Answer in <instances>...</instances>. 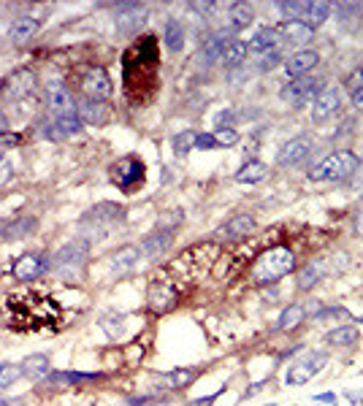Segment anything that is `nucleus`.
Segmentation results:
<instances>
[{
  "mask_svg": "<svg viewBox=\"0 0 363 406\" xmlns=\"http://www.w3.org/2000/svg\"><path fill=\"white\" fill-rule=\"evenodd\" d=\"M6 314L19 331H49L60 322V304L46 293H17L6 301Z\"/></svg>",
  "mask_w": 363,
  "mask_h": 406,
  "instance_id": "f257e3e1",
  "label": "nucleus"
},
{
  "mask_svg": "<svg viewBox=\"0 0 363 406\" xmlns=\"http://www.w3.org/2000/svg\"><path fill=\"white\" fill-rule=\"evenodd\" d=\"M296 268V255L288 247H274V250L263 252L255 266H252V282L255 284H274L282 279L285 274H290Z\"/></svg>",
  "mask_w": 363,
  "mask_h": 406,
  "instance_id": "f03ea898",
  "label": "nucleus"
},
{
  "mask_svg": "<svg viewBox=\"0 0 363 406\" xmlns=\"http://www.w3.org/2000/svg\"><path fill=\"white\" fill-rule=\"evenodd\" d=\"M358 165H361L358 157L353 152H347V149H342V152L328 155L320 165H315L309 171V179L312 182H342V179L353 176L358 171Z\"/></svg>",
  "mask_w": 363,
  "mask_h": 406,
  "instance_id": "7ed1b4c3",
  "label": "nucleus"
},
{
  "mask_svg": "<svg viewBox=\"0 0 363 406\" xmlns=\"http://www.w3.org/2000/svg\"><path fill=\"white\" fill-rule=\"evenodd\" d=\"M87 252H90V244H87L84 239L71 241V244H66L63 250L55 255V260H52V271L68 282L79 279V277H82V266H84Z\"/></svg>",
  "mask_w": 363,
  "mask_h": 406,
  "instance_id": "20e7f679",
  "label": "nucleus"
},
{
  "mask_svg": "<svg viewBox=\"0 0 363 406\" xmlns=\"http://www.w3.org/2000/svg\"><path fill=\"white\" fill-rule=\"evenodd\" d=\"M122 217H125V209L122 206H117V203H98L95 209L87 212V217L82 219V228L90 230L93 236L103 239L117 222H122Z\"/></svg>",
  "mask_w": 363,
  "mask_h": 406,
  "instance_id": "39448f33",
  "label": "nucleus"
},
{
  "mask_svg": "<svg viewBox=\"0 0 363 406\" xmlns=\"http://www.w3.org/2000/svg\"><path fill=\"white\" fill-rule=\"evenodd\" d=\"M111 182L122 192H133L144 182V163L138 157H122L120 163L111 165Z\"/></svg>",
  "mask_w": 363,
  "mask_h": 406,
  "instance_id": "423d86ee",
  "label": "nucleus"
},
{
  "mask_svg": "<svg viewBox=\"0 0 363 406\" xmlns=\"http://www.w3.org/2000/svg\"><path fill=\"white\" fill-rule=\"evenodd\" d=\"M46 106L55 117H66V114H76V100L60 79H49L46 82Z\"/></svg>",
  "mask_w": 363,
  "mask_h": 406,
  "instance_id": "0eeeda50",
  "label": "nucleus"
},
{
  "mask_svg": "<svg viewBox=\"0 0 363 406\" xmlns=\"http://www.w3.org/2000/svg\"><path fill=\"white\" fill-rule=\"evenodd\" d=\"M46 271H52V260H46L44 255H22V257L14 263V268H11L14 279H19V282L41 279Z\"/></svg>",
  "mask_w": 363,
  "mask_h": 406,
  "instance_id": "6e6552de",
  "label": "nucleus"
},
{
  "mask_svg": "<svg viewBox=\"0 0 363 406\" xmlns=\"http://www.w3.org/2000/svg\"><path fill=\"white\" fill-rule=\"evenodd\" d=\"M326 355H309V358H304V360H298L290 366V371L285 376V382L288 385H306V382H312L315 376L323 371V366H326Z\"/></svg>",
  "mask_w": 363,
  "mask_h": 406,
  "instance_id": "1a4fd4ad",
  "label": "nucleus"
},
{
  "mask_svg": "<svg viewBox=\"0 0 363 406\" xmlns=\"http://www.w3.org/2000/svg\"><path fill=\"white\" fill-rule=\"evenodd\" d=\"M339 106H342V93H339V87H323L320 95L315 98V103H312V120L315 122H326L328 117H333L336 111H339Z\"/></svg>",
  "mask_w": 363,
  "mask_h": 406,
  "instance_id": "9d476101",
  "label": "nucleus"
},
{
  "mask_svg": "<svg viewBox=\"0 0 363 406\" xmlns=\"http://www.w3.org/2000/svg\"><path fill=\"white\" fill-rule=\"evenodd\" d=\"M320 90H323V82H320V79L301 76V79L290 82V84L282 90V100H290V103H306V100L317 98Z\"/></svg>",
  "mask_w": 363,
  "mask_h": 406,
  "instance_id": "9b49d317",
  "label": "nucleus"
},
{
  "mask_svg": "<svg viewBox=\"0 0 363 406\" xmlns=\"http://www.w3.org/2000/svg\"><path fill=\"white\" fill-rule=\"evenodd\" d=\"M82 84H84L87 98H93V100H103V98L111 95V79H109V73L103 68H90L84 73V82Z\"/></svg>",
  "mask_w": 363,
  "mask_h": 406,
  "instance_id": "f8f14e48",
  "label": "nucleus"
},
{
  "mask_svg": "<svg viewBox=\"0 0 363 406\" xmlns=\"http://www.w3.org/2000/svg\"><path fill=\"white\" fill-rule=\"evenodd\" d=\"M317 63H320V55L315 49H301V52L290 55L285 60V71H288L290 79H301V76H306Z\"/></svg>",
  "mask_w": 363,
  "mask_h": 406,
  "instance_id": "ddd939ff",
  "label": "nucleus"
},
{
  "mask_svg": "<svg viewBox=\"0 0 363 406\" xmlns=\"http://www.w3.org/2000/svg\"><path fill=\"white\" fill-rule=\"evenodd\" d=\"M231 33L228 30H217L214 35H209V41L203 44V49H201V60L203 65H212L217 63V60H223V55H225V49L231 46Z\"/></svg>",
  "mask_w": 363,
  "mask_h": 406,
  "instance_id": "4468645a",
  "label": "nucleus"
},
{
  "mask_svg": "<svg viewBox=\"0 0 363 406\" xmlns=\"http://www.w3.org/2000/svg\"><path fill=\"white\" fill-rule=\"evenodd\" d=\"M141 255H144V250H141V247H133V244L122 247V250H117L114 255H111V271H114L117 277H125V274H131L133 268L138 266Z\"/></svg>",
  "mask_w": 363,
  "mask_h": 406,
  "instance_id": "2eb2a0df",
  "label": "nucleus"
},
{
  "mask_svg": "<svg viewBox=\"0 0 363 406\" xmlns=\"http://www.w3.org/2000/svg\"><path fill=\"white\" fill-rule=\"evenodd\" d=\"M279 44H282V35L277 28H261L250 41V55H271L279 49Z\"/></svg>",
  "mask_w": 363,
  "mask_h": 406,
  "instance_id": "dca6fc26",
  "label": "nucleus"
},
{
  "mask_svg": "<svg viewBox=\"0 0 363 406\" xmlns=\"http://www.w3.org/2000/svg\"><path fill=\"white\" fill-rule=\"evenodd\" d=\"M312 152V141L309 138H293V141H288L282 149H279V155H277V163L279 165H298L301 160H306Z\"/></svg>",
  "mask_w": 363,
  "mask_h": 406,
  "instance_id": "f3484780",
  "label": "nucleus"
},
{
  "mask_svg": "<svg viewBox=\"0 0 363 406\" xmlns=\"http://www.w3.org/2000/svg\"><path fill=\"white\" fill-rule=\"evenodd\" d=\"M144 6H138V3H125V6H120L117 8V30L122 33V35H131L144 19Z\"/></svg>",
  "mask_w": 363,
  "mask_h": 406,
  "instance_id": "a211bd4d",
  "label": "nucleus"
},
{
  "mask_svg": "<svg viewBox=\"0 0 363 406\" xmlns=\"http://www.w3.org/2000/svg\"><path fill=\"white\" fill-rule=\"evenodd\" d=\"M33 90H35V73L33 71H19V73L11 76V82H8V87H6V95H8L11 100H19V98L33 95Z\"/></svg>",
  "mask_w": 363,
  "mask_h": 406,
  "instance_id": "6ab92c4d",
  "label": "nucleus"
},
{
  "mask_svg": "<svg viewBox=\"0 0 363 406\" xmlns=\"http://www.w3.org/2000/svg\"><path fill=\"white\" fill-rule=\"evenodd\" d=\"M252 228H255V219L250 217V214H236V217L228 219L214 236H220V239H241V236H247Z\"/></svg>",
  "mask_w": 363,
  "mask_h": 406,
  "instance_id": "aec40b11",
  "label": "nucleus"
},
{
  "mask_svg": "<svg viewBox=\"0 0 363 406\" xmlns=\"http://www.w3.org/2000/svg\"><path fill=\"white\" fill-rule=\"evenodd\" d=\"M35 33H38V19L35 17H17L11 22V28H8V38L14 44H25V41L33 38Z\"/></svg>",
  "mask_w": 363,
  "mask_h": 406,
  "instance_id": "412c9836",
  "label": "nucleus"
},
{
  "mask_svg": "<svg viewBox=\"0 0 363 406\" xmlns=\"http://www.w3.org/2000/svg\"><path fill=\"white\" fill-rule=\"evenodd\" d=\"M35 230V219L33 217H17V219H6V228H3V241H17V239H25V236H30Z\"/></svg>",
  "mask_w": 363,
  "mask_h": 406,
  "instance_id": "4be33fe9",
  "label": "nucleus"
},
{
  "mask_svg": "<svg viewBox=\"0 0 363 406\" xmlns=\"http://www.w3.org/2000/svg\"><path fill=\"white\" fill-rule=\"evenodd\" d=\"M79 120L82 122H93V125H103L109 120V109L103 100H93L87 98L82 106H79Z\"/></svg>",
  "mask_w": 363,
  "mask_h": 406,
  "instance_id": "5701e85b",
  "label": "nucleus"
},
{
  "mask_svg": "<svg viewBox=\"0 0 363 406\" xmlns=\"http://www.w3.org/2000/svg\"><path fill=\"white\" fill-rule=\"evenodd\" d=\"M277 30L282 35V41H290L296 46H304L312 41V28L304 22H282V28H277Z\"/></svg>",
  "mask_w": 363,
  "mask_h": 406,
  "instance_id": "b1692460",
  "label": "nucleus"
},
{
  "mask_svg": "<svg viewBox=\"0 0 363 406\" xmlns=\"http://www.w3.org/2000/svg\"><path fill=\"white\" fill-rule=\"evenodd\" d=\"M22 374L30 376V379H46L49 376V371H52V360L46 358V355H30V358H25L22 363Z\"/></svg>",
  "mask_w": 363,
  "mask_h": 406,
  "instance_id": "393cba45",
  "label": "nucleus"
},
{
  "mask_svg": "<svg viewBox=\"0 0 363 406\" xmlns=\"http://www.w3.org/2000/svg\"><path fill=\"white\" fill-rule=\"evenodd\" d=\"M266 176V165L261 160H247L239 171H236V182H241V185H255V182H261Z\"/></svg>",
  "mask_w": 363,
  "mask_h": 406,
  "instance_id": "a878e982",
  "label": "nucleus"
},
{
  "mask_svg": "<svg viewBox=\"0 0 363 406\" xmlns=\"http://www.w3.org/2000/svg\"><path fill=\"white\" fill-rule=\"evenodd\" d=\"M163 41L171 52H182V46H185V28H182L179 19H168V22H165Z\"/></svg>",
  "mask_w": 363,
  "mask_h": 406,
  "instance_id": "bb28decb",
  "label": "nucleus"
},
{
  "mask_svg": "<svg viewBox=\"0 0 363 406\" xmlns=\"http://www.w3.org/2000/svg\"><path fill=\"white\" fill-rule=\"evenodd\" d=\"M358 339H361V333H358L355 325H342V328L331 331L328 336H326V342H328L331 347H353Z\"/></svg>",
  "mask_w": 363,
  "mask_h": 406,
  "instance_id": "cd10ccee",
  "label": "nucleus"
},
{
  "mask_svg": "<svg viewBox=\"0 0 363 406\" xmlns=\"http://www.w3.org/2000/svg\"><path fill=\"white\" fill-rule=\"evenodd\" d=\"M55 138H68V136H76L82 130V120L79 114H66V117H55Z\"/></svg>",
  "mask_w": 363,
  "mask_h": 406,
  "instance_id": "c85d7f7f",
  "label": "nucleus"
},
{
  "mask_svg": "<svg viewBox=\"0 0 363 406\" xmlns=\"http://www.w3.org/2000/svg\"><path fill=\"white\" fill-rule=\"evenodd\" d=\"M331 14V6L328 3H306V11H304V25H309L312 30L317 28V25H323L326 19H328Z\"/></svg>",
  "mask_w": 363,
  "mask_h": 406,
  "instance_id": "c756f323",
  "label": "nucleus"
},
{
  "mask_svg": "<svg viewBox=\"0 0 363 406\" xmlns=\"http://www.w3.org/2000/svg\"><path fill=\"white\" fill-rule=\"evenodd\" d=\"M171 239H174V230H160V233H152V236L144 241V247H141V250L147 252L149 257H160V252H165V247L171 244Z\"/></svg>",
  "mask_w": 363,
  "mask_h": 406,
  "instance_id": "7c9ffc66",
  "label": "nucleus"
},
{
  "mask_svg": "<svg viewBox=\"0 0 363 406\" xmlns=\"http://www.w3.org/2000/svg\"><path fill=\"white\" fill-rule=\"evenodd\" d=\"M304 306L301 304H293V306H288L282 317L277 320V331H290V328H298L301 322H304Z\"/></svg>",
  "mask_w": 363,
  "mask_h": 406,
  "instance_id": "2f4dec72",
  "label": "nucleus"
},
{
  "mask_svg": "<svg viewBox=\"0 0 363 406\" xmlns=\"http://www.w3.org/2000/svg\"><path fill=\"white\" fill-rule=\"evenodd\" d=\"M247 55H250V44H244V41H231V46L225 49V55H223V63L233 68V65H241L247 63Z\"/></svg>",
  "mask_w": 363,
  "mask_h": 406,
  "instance_id": "473e14b6",
  "label": "nucleus"
},
{
  "mask_svg": "<svg viewBox=\"0 0 363 406\" xmlns=\"http://www.w3.org/2000/svg\"><path fill=\"white\" fill-rule=\"evenodd\" d=\"M252 22V6L247 3H233L231 6V28L233 30H244Z\"/></svg>",
  "mask_w": 363,
  "mask_h": 406,
  "instance_id": "72a5a7b5",
  "label": "nucleus"
},
{
  "mask_svg": "<svg viewBox=\"0 0 363 406\" xmlns=\"http://www.w3.org/2000/svg\"><path fill=\"white\" fill-rule=\"evenodd\" d=\"M196 136H198V133L185 130L182 136H176V138H174V152H176V157H185L190 149H196Z\"/></svg>",
  "mask_w": 363,
  "mask_h": 406,
  "instance_id": "f704fd0d",
  "label": "nucleus"
},
{
  "mask_svg": "<svg viewBox=\"0 0 363 406\" xmlns=\"http://www.w3.org/2000/svg\"><path fill=\"white\" fill-rule=\"evenodd\" d=\"M19 376H22V366H19V363H8V360L0 363V387L14 385Z\"/></svg>",
  "mask_w": 363,
  "mask_h": 406,
  "instance_id": "c9c22d12",
  "label": "nucleus"
},
{
  "mask_svg": "<svg viewBox=\"0 0 363 406\" xmlns=\"http://www.w3.org/2000/svg\"><path fill=\"white\" fill-rule=\"evenodd\" d=\"M317 282H320V268H317V266H306V268L301 271L298 287H301V290H312Z\"/></svg>",
  "mask_w": 363,
  "mask_h": 406,
  "instance_id": "e433bc0d",
  "label": "nucleus"
},
{
  "mask_svg": "<svg viewBox=\"0 0 363 406\" xmlns=\"http://www.w3.org/2000/svg\"><path fill=\"white\" fill-rule=\"evenodd\" d=\"M214 138H217V147H233L239 141V133L233 127H217L214 130Z\"/></svg>",
  "mask_w": 363,
  "mask_h": 406,
  "instance_id": "4c0bfd02",
  "label": "nucleus"
},
{
  "mask_svg": "<svg viewBox=\"0 0 363 406\" xmlns=\"http://www.w3.org/2000/svg\"><path fill=\"white\" fill-rule=\"evenodd\" d=\"M193 379H196V371H174V374H168V382H171V387H174V390L187 387Z\"/></svg>",
  "mask_w": 363,
  "mask_h": 406,
  "instance_id": "58836bf2",
  "label": "nucleus"
},
{
  "mask_svg": "<svg viewBox=\"0 0 363 406\" xmlns=\"http://www.w3.org/2000/svg\"><path fill=\"white\" fill-rule=\"evenodd\" d=\"M196 149H217L214 133H198V136H196Z\"/></svg>",
  "mask_w": 363,
  "mask_h": 406,
  "instance_id": "ea45409f",
  "label": "nucleus"
},
{
  "mask_svg": "<svg viewBox=\"0 0 363 406\" xmlns=\"http://www.w3.org/2000/svg\"><path fill=\"white\" fill-rule=\"evenodd\" d=\"M11 174H14V171H11V160L6 155H0V187L11 179Z\"/></svg>",
  "mask_w": 363,
  "mask_h": 406,
  "instance_id": "a19ab883",
  "label": "nucleus"
},
{
  "mask_svg": "<svg viewBox=\"0 0 363 406\" xmlns=\"http://www.w3.org/2000/svg\"><path fill=\"white\" fill-rule=\"evenodd\" d=\"M361 87H363V73L361 71L350 73V76H347V90H350V93H358Z\"/></svg>",
  "mask_w": 363,
  "mask_h": 406,
  "instance_id": "79ce46f5",
  "label": "nucleus"
},
{
  "mask_svg": "<svg viewBox=\"0 0 363 406\" xmlns=\"http://www.w3.org/2000/svg\"><path fill=\"white\" fill-rule=\"evenodd\" d=\"M17 144H22V136H17V133H0V147H17Z\"/></svg>",
  "mask_w": 363,
  "mask_h": 406,
  "instance_id": "37998d69",
  "label": "nucleus"
},
{
  "mask_svg": "<svg viewBox=\"0 0 363 406\" xmlns=\"http://www.w3.org/2000/svg\"><path fill=\"white\" fill-rule=\"evenodd\" d=\"M277 63H279V52H271V55H263V57H261V71H268V68H274Z\"/></svg>",
  "mask_w": 363,
  "mask_h": 406,
  "instance_id": "c03bdc74",
  "label": "nucleus"
},
{
  "mask_svg": "<svg viewBox=\"0 0 363 406\" xmlns=\"http://www.w3.org/2000/svg\"><path fill=\"white\" fill-rule=\"evenodd\" d=\"M231 120H233V114H231V111H220V114H217V127H223V122L228 125Z\"/></svg>",
  "mask_w": 363,
  "mask_h": 406,
  "instance_id": "a18cd8bd",
  "label": "nucleus"
},
{
  "mask_svg": "<svg viewBox=\"0 0 363 406\" xmlns=\"http://www.w3.org/2000/svg\"><path fill=\"white\" fill-rule=\"evenodd\" d=\"M353 106H355V109H361V111H363V87L358 90V93H353Z\"/></svg>",
  "mask_w": 363,
  "mask_h": 406,
  "instance_id": "49530a36",
  "label": "nucleus"
},
{
  "mask_svg": "<svg viewBox=\"0 0 363 406\" xmlns=\"http://www.w3.org/2000/svg\"><path fill=\"white\" fill-rule=\"evenodd\" d=\"M347 398H350L353 404H363V393H355V390H347Z\"/></svg>",
  "mask_w": 363,
  "mask_h": 406,
  "instance_id": "de8ad7c7",
  "label": "nucleus"
},
{
  "mask_svg": "<svg viewBox=\"0 0 363 406\" xmlns=\"http://www.w3.org/2000/svg\"><path fill=\"white\" fill-rule=\"evenodd\" d=\"M0 133H8V117L0 111Z\"/></svg>",
  "mask_w": 363,
  "mask_h": 406,
  "instance_id": "09e8293b",
  "label": "nucleus"
},
{
  "mask_svg": "<svg viewBox=\"0 0 363 406\" xmlns=\"http://www.w3.org/2000/svg\"><path fill=\"white\" fill-rule=\"evenodd\" d=\"M212 404V398H198V401H193V404H187V406H209Z\"/></svg>",
  "mask_w": 363,
  "mask_h": 406,
  "instance_id": "8fccbe9b",
  "label": "nucleus"
},
{
  "mask_svg": "<svg viewBox=\"0 0 363 406\" xmlns=\"http://www.w3.org/2000/svg\"><path fill=\"white\" fill-rule=\"evenodd\" d=\"M317 401H336L331 393H323V396H317Z\"/></svg>",
  "mask_w": 363,
  "mask_h": 406,
  "instance_id": "3c124183",
  "label": "nucleus"
},
{
  "mask_svg": "<svg viewBox=\"0 0 363 406\" xmlns=\"http://www.w3.org/2000/svg\"><path fill=\"white\" fill-rule=\"evenodd\" d=\"M361 73H363V68H361Z\"/></svg>",
  "mask_w": 363,
  "mask_h": 406,
  "instance_id": "603ef678",
  "label": "nucleus"
},
{
  "mask_svg": "<svg viewBox=\"0 0 363 406\" xmlns=\"http://www.w3.org/2000/svg\"><path fill=\"white\" fill-rule=\"evenodd\" d=\"M361 322H363V320H361Z\"/></svg>",
  "mask_w": 363,
  "mask_h": 406,
  "instance_id": "864d4df0",
  "label": "nucleus"
}]
</instances>
